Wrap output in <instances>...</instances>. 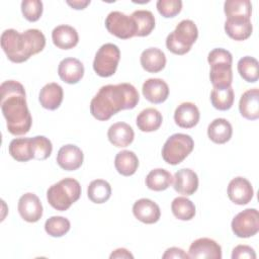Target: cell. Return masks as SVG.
I'll return each mask as SVG.
<instances>
[{
  "instance_id": "1",
  "label": "cell",
  "mask_w": 259,
  "mask_h": 259,
  "mask_svg": "<svg viewBox=\"0 0 259 259\" xmlns=\"http://www.w3.org/2000/svg\"><path fill=\"white\" fill-rule=\"evenodd\" d=\"M0 105L6 119L7 130L13 136H22L29 132L32 118L26 103L24 87L14 80L4 81L0 86Z\"/></svg>"
},
{
  "instance_id": "2",
  "label": "cell",
  "mask_w": 259,
  "mask_h": 259,
  "mask_svg": "<svg viewBox=\"0 0 259 259\" xmlns=\"http://www.w3.org/2000/svg\"><path fill=\"white\" fill-rule=\"evenodd\" d=\"M140 95L130 83L102 86L90 102V112L98 120H108L120 110L133 109L138 105Z\"/></svg>"
},
{
  "instance_id": "3",
  "label": "cell",
  "mask_w": 259,
  "mask_h": 259,
  "mask_svg": "<svg viewBox=\"0 0 259 259\" xmlns=\"http://www.w3.org/2000/svg\"><path fill=\"white\" fill-rule=\"evenodd\" d=\"M1 48L7 58L13 63H23L31 56L40 53L46 46L44 33L36 28H29L19 33L13 28L6 29L1 34Z\"/></svg>"
},
{
  "instance_id": "4",
  "label": "cell",
  "mask_w": 259,
  "mask_h": 259,
  "mask_svg": "<svg viewBox=\"0 0 259 259\" xmlns=\"http://www.w3.org/2000/svg\"><path fill=\"white\" fill-rule=\"evenodd\" d=\"M81 196L80 183L71 177L53 184L47 191L48 202L57 210L65 211Z\"/></svg>"
},
{
  "instance_id": "5",
  "label": "cell",
  "mask_w": 259,
  "mask_h": 259,
  "mask_svg": "<svg viewBox=\"0 0 259 259\" xmlns=\"http://www.w3.org/2000/svg\"><path fill=\"white\" fill-rule=\"evenodd\" d=\"M210 66L209 79L213 87H230L233 81L232 54L222 48L213 49L207 56Z\"/></svg>"
},
{
  "instance_id": "6",
  "label": "cell",
  "mask_w": 259,
  "mask_h": 259,
  "mask_svg": "<svg viewBox=\"0 0 259 259\" xmlns=\"http://www.w3.org/2000/svg\"><path fill=\"white\" fill-rule=\"evenodd\" d=\"M198 37L196 24L190 19L181 20L166 38L167 49L175 55L188 53Z\"/></svg>"
},
{
  "instance_id": "7",
  "label": "cell",
  "mask_w": 259,
  "mask_h": 259,
  "mask_svg": "<svg viewBox=\"0 0 259 259\" xmlns=\"http://www.w3.org/2000/svg\"><path fill=\"white\" fill-rule=\"evenodd\" d=\"M194 142L189 135L174 134L170 136L162 148V158L170 165L181 163L193 150Z\"/></svg>"
},
{
  "instance_id": "8",
  "label": "cell",
  "mask_w": 259,
  "mask_h": 259,
  "mask_svg": "<svg viewBox=\"0 0 259 259\" xmlns=\"http://www.w3.org/2000/svg\"><path fill=\"white\" fill-rule=\"evenodd\" d=\"M119 59L120 51L118 47L110 42L104 44L95 54L93 70L100 77H110L115 73Z\"/></svg>"
},
{
  "instance_id": "9",
  "label": "cell",
  "mask_w": 259,
  "mask_h": 259,
  "mask_svg": "<svg viewBox=\"0 0 259 259\" xmlns=\"http://www.w3.org/2000/svg\"><path fill=\"white\" fill-rule=\"evenodd\" d=\"M105 27L108 32L121 39L132 38L137 33V26L133 17L120 11H112L107 15Z\"/></svg>"
},
{
  "instance_id": "10",
  "label": "cell",
  "mask_w": 259,
  "mask_h": 259,
  "mask_svg": "<svg viewBox=\"0 0 259 259\" xmlns=\"http://www.w3.org/2000/svg\"><path fill=\"white\" fill-rule=\"evenodd\" d=\"M233 233L239 238H250L259 231V212L256 208H247L239 212L231 224Z\"/></svg>"
},
{
  "instance_id": "11",
  "label": "cell",
  "mask_w": 259,
  "mask_h": 259,
  "mask_svg": "<svg viewBox=\"0 0 259 259\" xmlns=\"http://www.w3.org/2000/svg\"><path fill=\"white\" fill-rule=\"evenodd\" d=\"M227 191L230 200L238 205L249 203L254 194V190L250 181L240 176L230 181Z\"/></svg>"
},
{
  "instance_id": "12",
  "label": "cell",
  "mask_w": 259,
  "mask_h": 259,
  "mask_svg": "<svg viewBox=\"0 0 259 259\" xmlns=\"http://www.w3.org/2000/svg\"><path fill=\"white\" fill-rule=\"evenodd\" d=\"M18 212L28 223H35L42 217V205L39 198L31 192L24 193L18 200Z\"/></svg>"
},
{
  "instance_id": "13",
  "label": "cell",
  "mask_w": 259,
  "mask_h": 259,
  "mask_svg": "<svg viewBox=\"0 0 259 259\" xmlns=\"http://www.w3.org/2000/svg\"><path fill=\"white\" fill-rule=\"evenodd\" d=\"M189 258H222V247L214 240L199 238L191 243L188 250Z\"/></svg>"
},
{
  "instance_id": "14",
  "label": "cell",
  "mask_w": 259,
  "mask_h": 259,
  "mask_svg": "<svg viewBox=\"0 0 259 259\" xmlns=\"http://www.w3.org/2000/svg\"><path fill=\"white\" fill-rule=\"evenodd\" d=\"M84 155L82 150L72 144L65 145L60 148L57 155L58 165L66 171H74L83 164Z\"/></svg>"
},
{
  "instance_id": "15",
  "label": "cell",
  "mask_w": 259,
  "mask_h": 259,
  "mask_svg": "<svg viewBox=\"0 0 259 259\" xmlns=\"http://www.w3.org/2000/svg\"><path fill=\"white\" fill-rule=\"evenodd\" d=\"M133 213L136 219L144 224H155L160 220L159 205L149 198H141L133 205Z\"/></svg>"
},
{
  "instance_id": "16",
  "label": "cell",
  "mask_w": 259,
  "mask_h": 259,
  "mask_svg": "<svg viewBox=\"0 0 259 259\" xmlns=\"http://www.w3.org/2000/svg\"><path fill=\"white\" fill-rule=\"evenodd\" d=\"M142 92L148 101L159 104L168 98L169 87L168 84L160 78H150L144 82Z\"/></svg>"
},
{
  "instance_id": "17",
  "label": "cell",
  "mask_w": 259,
  "mask_h": 259,
  "mask_svg": "<svg viewBox=\"0 0 259 259\" xmlns=\"http://www.w3.org/2000/svg\"><path fill=\"white\" fill-rule=\"evenodd\" d=\"M58 74L65 83L76 84L83 78L84 66L76 58H65L59 64Z\"/></svg>"
},
{
  "instance_id": "18",
  "label": "cell",
  "mask_w": 259,
  "mask_h": 259,
  "mask_svg": "<svg viewBox=\"0 0 259 259\" xmlns=\"http://www.w3.org/2000/svg\"><path fill=\"white\" fill-rule=\"evenodd\" d=\"M174 189L183 195H191L193 194L198 188V177L197 174L189 169L183 168L178 170L174 174Z\"/></svg>"
},
{
  "instance_id": "19",
  "label": "cell",
  "mask_w": 259,
  "mask_h": 259,
  "mask_svg": "<svg viewBox=\"0 0 259 259\" xmlns=\"http://www.w3.org/2000/svg\"><path fill=\"white\" fill-rule=\"evenodd\" d=\"M200 113L197 106L192 102H182L174 112L175 123L183 128H191L199 121Z\"/></svg>"
},
{
  "instance_id": "20",
  "label": "cell",
  "mask_w": 259,
  "mask_h": 259,
  "mask_svg": "<svg viewBox=\"0 0 259 259\" xmlns=\"http://www.w3.org/2000/svg\"><path fill=\"white\" fill-rule=\"evenodd\" d=\"M52 39L57 48L62 50H70L77 46L79 35L73 26L61 24L53 29Z\"/></svg>"
},
{
  "instance_id": "21",
  "label": "cell",
  "mask_w": 259,
  "mask_h": 259,
  "mask_svg": "<svg viewBox=\"0 0 259 259\" xmlns=\"http://www.w3.org/2000/svg\"><path fill=\"white\" fill-rule=\"evenodd\" d=\"M239 110L243 117L249 120L259 118V90L252 88L245 91L239 101Z\"/></svg>"
},
{
  "instance_id": "22",
  "label": "cell",
  "mask_w": 259,
  "mask_h": 259,
  "mask_svg": "<svg viewBox=\"0 0 259 259\" xmlns=\"http://www.w3.org/2000/svg\"><path fill=\"white\" fill-rule=\"evenodd\" d=\"M107 138L113 146L117 148H124L133 143L135 133L130 124L118 121L110 125L107 132Z\"/></svg>"
},
{
  "instance_id": "23",
  "label": "cell",
  "mask_w": 259,
  "mask_h": 259,
  "mask_svg": "<svg viewBox=\"0 0 259 259\" xmlns=\"http://www.w3.org/2000/svg\"><path fill=\"white\" fill-rule=\"evenodd\" d=\"M64 97V92L63 88L55 82L46 84L39 92L38 95V100L40 102V105L49 110H55L57 109Z\"/></svg>"
},
{
  "instance_id": "24",
  "label": "cell",
  "mask_w": 259,
  "mask_h": 259,
  "mask_svg": "<svg viewBox=\"0 0 259 259\" xmlns=\"http://www.w3.org/2000/svg\"><path fill=\"white\" fill-rule=\"evenodd\" d=\"M141 65L149 73H158L165 68L166 56L158 48H149L141 54Z\"/></svg>"
},
{
  "instance_id": "25",
  "label": "cell",
  "mask_w": 259,
  "mask_h": 259,
  "mask_svg": "<svg viewBox=\"0 0 259 259\" xmlns=\"http://www.w3.org/2000/svg\"><path fill=\"white\" fill-rule=\"evenodd\" d=\"M253 26L250 19L227 18L225 22L226 33L235 40H245L252 34Z\"/></svg>"
},
{
  "instance_id": "26",
  "label": "cell",
  "mask_w": 259,
  "mask_h": 259,
  "mask_svg": "<svg viewBox=\"0 0 259 259\" xmlns=\"http://www.w3.org/2000/svg\"><path fill=\"white\" fill-rule=\"evenodd\" d=\"M233 134L232 124L226 118H215L207 126V136L215 144H225Z\"/></svg>"
},
{
  "instance_id": "27",
  "label": "cell",
  "mask_w": 259,
  "mask_h": 259,
  "mask_svg": "<svg viewBox=\"0 0 259 259\" xmlns=\"http://www.w3.org/2000/svg\"><path fill=\"white\" fill-rule=\"evenodd\" d=\"M163 121L162 114L159 110L153 107L146 108L142 110L137 116V125L139 130L145 133L157 131Z\"/></svg>"
},
{
  "instance_id": "28",
  "label": "cell",
  "mask_w": 259,
  "mask_h": 259,
  "mask_svg": "<svg viewBox=\"0 0 259 259\" xmlns=\"http://www.w3.org/2000/svg\"><path fill=\"white\" fill-rule=\"evenodd\" d=\"M114 166L119 174L123 176H131L134 175L138 170L139 159L134 152L123 150L116 154Z\"/></svg>"
},
{
  "instance_id": "29",
  "label": "cell",
  "mask_w": 259,
  "mask_h": 259,
  "mask_svg": "<svg viewBox=\"0 0 259 259\" xmlns=\"http://www.w3.org/2000/svg\"><path fill=\"white\" fill-rule=\"evenodd\" d=\"M173 182L172 174L163 168L151 170L146 177V185L154 191H163L167 189Z\"/></svg>"
},
{
  "instance_id": "30",
  "label": "cell",
  "mask_w": 259,
  "mask_h": 259,
  "mask_svg": "<svg viewBox=\"0 0 259 259\" xmlns=\"http://www.w3.org/2000/svg\"><path fill=\"white\" fill-rule=\"evenodd\" d=\"M9 154L11 157L18 162H27L31 159V138H17L10 142Z\"/></svg>"
},
{
  "instance_id": "31",
  "label": "cell",
  "mask_w": 259,
  "mask_h": 259,
  "mask_svg": "<svg viewBox=\"0 0 259 259\" xmlns=\"http://www.w3.org/2000/svg\"><path fill=\"white\" fill-rule=\"evenodd\" d=\"M224 11L227 18L250 19L252 4L249 0H227L224 4Z\"/></svg>"
},
{
  "instance_id": "32",
  "label": "cell",
  "mask_w": 259,
  "mask_h": 259,
  "mask_svg": "<svg viewBox=\"0 0 259 259\" xmlns=\"http://www.w3.org/2000/svg\"><path fill=\"white\" fill-rule=\"evenodd\" d=\"M235 94L232 86L230 87H213L210 93V101L212 106L219 110H229L234 103Z\"/></svg>"
},
{
  "instance_id": "33",
  "label": "cell",
  "mask_w": 259,
  "mask_h": 259,
  "mask_svg": "<svg viewBox=\"0 0 259 259\" xmlns=\"http://www.w3.org/2000/svg\"><path fill=\"white\" fill-rule=\"evenodd\" d=\"M88 198L94 203H103L111 196V186L103 179H95L87 188Z\"/></svg>"
},
{
  "instance_id": "34",
  "label": "cell",
  "mask_w": 259,
  "mask_h": 259,
  "mask_svg": "<svg viewBox=\"0 0 259 259\" xmlns=\"http://www.w3.org/2000/svg\"><path fill=\"white\" fill-rule=\"evenodd\" d=\"M137 26L136 36H147L155 28L154 14L149 10H136L131 15Z\"/></svg>"
},
{
  "instance_id": "35",
  "label": "cell",
  "mask_w": 259,
  "mask_h": 259,
  "mask_svg": "<svg viewBox=\"0 0 259 259\" xmlns=\"http://www.w3.org/2000/svg\"><path fill=\"white\" fill-rule=\"evenodd\" d=\"M238 72L240 76L249 83H255L259 79L258 61L250 56L243 57L238 62Z\"/></svg>"
},
{
  "instance_id": "36",
  "label": "cell",
  "mask_w": 259,
  "mask_h": 259,
  "mask_svg": "<svg viewBox=\"0 0 259 259\" xmlns=\"http://www.w3.org/2000/svg\"><path fill=\"white\" fill-rule=\"evenodd\" d=\"M171 210L174 217L181 221H190L195 215L194 203L184 196H178L173 199Z\"/></svg>"
},
{
  "instance_id": "37",
  "label": "cell",
  "mask_w": 259,
  "mask_h": 259,
  "mask_svg": "<svg viewBox=\"0 0 259 259\" xmlns=\"http://www.w3.org/2000/svg\"><path fill=\"white\" fill-rule=\"evenodd\" d=\"M70 228V221L60 215L51 217L45 223V230L52 237H62L69 232Z\"/></svg>"
},
{
  "instance_id": "38",
  "label": "cell",
  "mask_w": 259,
  "mask_h": 259,
  "mask_svg": "<svg viewBox=\"0 0 259 259\" xmlns=\"http://www.w3.org/2000/svg\"><path fill=\"white\" fill-rule=\"evenodd\" d=\"M52 151V143L45 136H35L31 138V153L33 159L46 160L51 156Z\"/></svg>"
},
{
  "instance_id": "39",
  "label": "cell",
  "mask_w": 259,
  "mask_h": 259,
  "mask_svg": "<svg viewBox=\"0 0 259 259\" xmlns=\"http://www.w3.org/2000/svg\"><path fill=\"white\" fill-rule=\"evenodd\" d=\"M42 2L39 0H23L21 12L24 18L30 22L37 21L42 14Z\"/></svg>"
},
{
  "instance_id": "40",
  "label": "cell",
  "mask_w": 259,
  "mask_h": 259,
  "mask_svg": "<svg viewBox=\"0 0 259 259\" xmlns=\"http://www.w3.org/2000/svg\"><path fill=\"white\" fill-rule=\"evenodd\" d=\"M156 7L158 12L166 17H174L180 13L182 9V1L181 0H158L156 3Z\"/></svg>"
},
{
  "instance_id": "41",
  "label": "cell",
  "mask_w": 259,
  "mask_h": 259,
  "mask_svg": "<svg viewBox=\"0 0 259 259\" xmlns=\"http://www.w3.org/2000/svg\"><path fill=\"white\" fill-rule=\"evenodd\" d=\"M255 259L256 253L253 248L248 245H238L233 249L232 259Z\"/></svg>"
},
{
  "instance_id": "42",
  "label": "cell",
  "mask_w": 259,
  "mask_h": 259,
  "mask_svg": "<svg viewBox=\"0 0 259 259\" xmlns=\"http://www.w3.org/2000/svg\"><path fill=\"white\" fill-rule=\"evenodd\" d=\"M163 259H167V258H174V259H186L189 258L188 254H186L184 252V250L177 248V247H171L168 248L165 253L162 256Z\"/></svg>"
},
{
  "instance_id": "43",
  "label": "cell",
  "mask_w": 259,
  "mask_h": 259,
  "mask_svg": "<svg viewBox=\"0 0 259 259\" xmlns=\"http://www.w3.org/2000/svg\"><path fill=\"white\" fill-rule=\"evenodd\" d=\"M109 257H110V259H113V258H132L133 259L134 258L133 254L124 248H118V249L114 250L110 254Z\"/></svg>"
},
{
  "instance_id": "44",
  "label": "cell",
  "mask_w": 259,
  "mask_h": 259,
  "mask_svg": "<svg viewBox=\"0 0 259 259\" xmlns=\"http://www.w3.org/2000/svg\"><path fill=\"white\" fill-rule=\"evenodd\" d=\"M67 4L70 5L73 9L81 10V9H84L87 5L90 4V0H73V1L68 0Z\"/></svg>"
}]
</instances>
